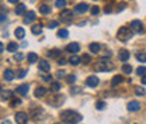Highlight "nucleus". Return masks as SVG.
<instances>
[{
  "label": "nucleus",
  "mask_w": 146,
  "mask_h": 124,
  "mask_svg": "<svg viewBox=\"0 0 146 124\" xmlns=\"http://www.w3.org/2000/svg\"><path fill=\"white\" fill-rule=\"evenodd\" d=\"M60 119L65 124H77L82 121V114L74 110H63L60 111Z\"/></svg>",
  "instance_id": "nucleus-1"
},
{
  "label": "nucleus",
  "mask_w": 146,
  "mask_h": 124,
  "mask_svg": "<svg viewBox=\"0 0 146 124\" xmlns=\"http://www.w3.org/2000/svg\"><path fill=\"white\" fill-rule=\"evenodd\" d=\"M112 69H114V65L107 61V58H100L96 62V71L97 72H107L112 71Z\"/></svg>",
  "instance_id": "nucleus-2"
},
{
  "label": "nucleus",
  "mask_w": 146,
  "mask_h": 124,
  "mask_svg": "<svg viewBox=\"0 0 146 124\" xmlns=\"http://www.w3.org/2000/svg\"><path fill=\"white\" fill-rule=\"evenodd\" d=\"M133 36V31L131 30V28H128V27H121L119 30H118V33H117V38L119 40V41H122V42H127L129 41L131 38Z\"/></svg>",
  "instance_id": "nucleus-3"
},
{
  "label": "nucleus",
  "mask_w": 146,
  "mask_h": 124,
  "mask_svg": "<svg viewBox=\"0 0 146 124\" xmlns=\"http://www.w3.org/2000/svg\"><path fill=\"white\" fill-rule=\"evenodd\" d=\"M59 20L62 23H70L73 21V11L72 10H68V9H63L59 14Z\"/></svg>",
  "instance_id": "nucleus-4"
},
{
  "label": "nucleus",
  "mask_w": 146,
  "mask_h": 124,
  "mask_svg": "<svg viewBox=\"0 0 146 124\" xmlns=\"http://www.w3.org/2000/svg\"><path fill=\"white\" fill-rule=\"evenodd\" d=\"M14 119H16V123L17 124H25L28 121V116L24 111H17L16 116H14Z\"/></svg>",
  "instance_id": "nucleus-5"
},
{
  "label": "nucleus",
  "mask_w": 146,
  "mask_h": 124,
  "mask_svg": "<svg viewBox=\"0 0 146 124\" xmlns=\"http://www.w3.org/2000/svg\"><path fill=\"white\" fill-rule=\"evenodd\" d=\"M65 50H66L68 52H70V54H77L79 51H80V45H79L77 42H70V44L66 45Z\"/></svg>",
  "instance_id": "nucleus-6"
},
{
  "label": "nucleus",
  "mask_w": 146,
  "mask_h": 124,
  "mask_svg": "<svg viewBox=\"0 0 146 124\" xmlns=\"http://www.w3.org/2000/svg\"><path fill=\"white\" fill-rule=\"evenodd\" d=\"M131 30L135 33H142V21L141 20H133L131 23Z\"/></svg>",
  "instance_id": "nucleus-7"
},
{
  "label": "nucleus",
  "mask_w": 146,
  "mask_h": 124,
  "mask_svg": "<svg viewBox=\"0 0 146 124\" xmlns=\"http://www.w3.org/2000/svg\"><path fill=\"white\" fill-rule=\"evenodd\" d=\"M89 9H90V6L87 4V3H79L76 7H74V11L76 13H86V11H89Z\"/></svg>",
  "instance_id": "nucleus-8"
},
{
  "label": "nucleus",
  "mask_w": 146,
  "mask_h": 124,
  "mask_svg": "<svg viewBox=\"0 0 146 124\" xmlns=\"http://www.w3.org/2000/svg\"><path fill=\"white\" fill-rule=\"evenodd\" d=\"M127 109L129 111H139V110H141V103H139L138 100H132V102L128 103Z\"/></svg>",
  "instance_id": "nucleus-9"
},
{
  "label": "nucleus",
  "mask_w": 146,
  "mask_h": 124,
  "mask_svg": "<svg viewBox=\"0 0 146 124\" xmlns=\"http://www.w3.org/2000/svg\"><path fill=\"white\" fill-rule=\"evenodd\" d=\"M98 82H100L98 78L94 76V75H93V76H89V78L86 79V85H87L89 88H96V86L98 85Z\"/></svg>",
  "instance_id": "nucleus-10"
},
{
  "label": "nucleus",
  "mask_w": 146,
  "mask_h": 124,
  "mask_svg": "<svg viewBox=\"0 0 146 124\" xmlns=\"http://www.w3.org/2000/svg\"><path fill=\"white\" fill-rule=\"evenodd\" d=\"M39 71L42 72H49L51 71V65H49V62H46L45 59H42V61H39Z\"/></svg>",
  "instance_id": "nucleus-11"
},
{
  "label": "nucleus",
  "mask_w": 146,
  "mask_h": 124,
  "mask_svg": "<svg viewBox=\"0 0 146 124\" xmlns=\"http://www.w3.org/2000/svg\"><path fill=\"white\" fill-rule=\"evenodd\" d=\"M28 89H30V85H21V86H18L17 89H16V93H18V95H21V96H25L27 93H28Z\"/></svg>",
  "instance_id": "nucleus-12"
},
{
  "label": "nucleus",
  "mask_w": 146,
  "mask_h": 124,
  "mask_svg": "<svg viewBox=\"0 0 146 124\" xmlns=\"http://www.w3.org/2000/svg\"><path fill=\"white\" fill-rule=\"evenodd\" d=\"M46 93H48V89L42 88V86H41V88H36L35 90H34V96H35V97H44Z\"/></svg>",
  "instance_id": "nucleus-13"
},
{
  "label": "nucleus",
  "mask_w": 146,
  "mask_h": 124,
  "mask_svg": "<svg viewBox=\"0 0 146 124\" xmlns=\"http://www.w3.org/2000/svg\"><path fill=\"white\" fill-rule=\"evenodd\" d=\"M35 13L34 11H28L27 14H25V17H24V23L25 24H31L33 21H35Z\"/></svg>",
  "instance_id": "nucleus-14"
},
{
  "label": "nucleus",
  "mask_w": 146,
  "mask_h": 124,
  "mask_svg": "<svg viewBox=\"0 0 146 124\" xmlns=\"http://www.w3.org/2000/svg\"><path fill=\"white\" fill-rule=\"evenodd\" d=\"M118 58H119L121 62H127L128 59H129V51H127V50H121L119 54H118Z\"/></svg>",
  "instance_id": "nucleus-15"
},
{
  "label": "nucleus",
  "mask_w": 146,
  "mask_h": 124,
  "mask_svg": "<svg viewBox=\"0 0 146 124\" xmlns=\"http://www.w3.org/2000/svg\"><path fill=\"white\" fill-rule=\"evenodd\" d=\"M89 50H90L93 54H98L100 50H101V47H100V44H97V42H91L90 45H89Z\"/></svg>",
  "instance_id": "nucleus-16"
},
{
  "label": "nucleus",
  "mask_w": 146,
  "mask_h": 124,
  "mask_svg": "<svg viewBox=\"0 0 146 124\" xmlns=\"http://www.w3.org/2000/svg\"><path fill=\"white\" fill-rule=\"evenodd\" d=\"M39 13H41V14H49V13H51V6H48V4H41V6H39Z\"/></svg>",
  "instance_id": "nucleus-17"
},
{
  "label": "nucleus",
  "mask_w": 146,
  "mask_h": 124,
  "mask_svg": "<svg viewBox=\"0 0 146 124\" xmlns=\"http://www.w3.org/2000/svg\"><path fill=\"white\" fill-rule=\"evenodd\" d=\"M3 76H4L6 80H13L14 79V72L11 71V69H6L4 73H3Z\"/></svg>",
  "instance_id": "nucleus-18"
},
{
  "label": "nucleus",
  "mask_w": 146,
  "mask_h": 124,
  "mask_svg": "<svg viewBox=\"0 0 146 124\" xmlns=\"http://www.w3.org/2000/svg\"><path fill=\"white\" fill-rule=\"evenodd\" d=\"M69 62L72 64L73 66H76V65H79V64L82 62V58H80V56H77L76 54H73V55H72V58L69 59Z\"/></svg>",
  "instance_id": "nucleus-19"
},
{
  "label": "nucleus",
  "mask_w": 146,
  "mask_h": 124,
  "mask_svg": "<svg viewBox=\"0 0 146 124\" xmlns=\"http://www.w3.org/2000/svg\"><path fill=\"white\" fill-rule=\"evenodd\" d=\"M14 36L17 37L18 40L24 38V36H25V31H24V28H23V27H17V28H16V31H14Z\"/></svg>",
  "instance_id": "nucleus-20"
},
{
  "label": "nucleus",
  "mask_w": 146,
  "mask_h": 124,
  "mask_svg": "<svg viewBox=\"0 0 146 124\" xmlns=\"http://www.w3.org/2000/svg\"><path fill=\"white\" fill-rule=\"evenodd\" d=\"M121 82H122V76H121V75H115V76L111 79V85H112V86H118Z\"/></svg>",
  "instance_id": "nucleus-21"
},
{
  "label": "nucleus",
  "mask_w": 146,
  "mask_h": 124,
  "mask_svg": "<svg viewBox=\"0 0 146 124\" xmlns=\"http://www.w3.org/2000/svg\"><path fill=\"white\" fill-rule=\"evenodd\" d=\"M27 59H28L30 64H35V62H38V55L35 52H30L28 56H27Z\"/></svg>",
  "instance_id": "nucleus-22"
},
{
  "label": "nucleus",
  "mask_w": 146,
  "mask_h": 124,
  "mask_svg": "<svg viewBox=\"0 0 146 124\" xmlns=\"http://www.w3.org/2000/svg\"><path fill=\"white\" fill-rule=\"evenodd\" d=\"M31 33H33V34H35V36L41 34V33H42V25H41V24H35V25H33Z\"/></svg>",
  "instance_id": "nucleus-23"
},
{
  "label": "nucleus",
  "mask_w": 146,
  "mask_h": 124,
  "mask_svg": "<svg viewBox=\"0 0 146 124\" xmlns=\"http://www.w3.org/2000/svg\"><path fill=\"white\" fill-rule=\"evenodd\" d=\"M24 11H25V4H17L16 6V14L17 16H21Z\"/></svg>",
  "instance_id": "nucleus-24"
},
{
  "label": "nucleus",
  "mask_w": 146,
  "mask_h": 124,
  "mask_svg": "<svg viewBox=\"0 0 146 124\" xmlns=\"http://www.w3.org/2000/svg\"><path fill=\"white\" fill-rule=\"evenodd\" d=\"M60 54H62L60 50H56V48H55V50H52V51H49L48 55H49L51 58H59V56H60Z\"/></svg>",
  "instance_id": "nucleus-25"
},
{
  "label": "nucleus",
  "mask_w": 146,
  "mask_h": 124,
  "mask_svg": "<svg viewBox=\"0 0 146 124\" xmlns=\"http://www.w3.org/2000/svg\"><path fill=\"white\" fill-rule=\"evenodd\" d=\"M0 95H1V99L3 100H9L11 97V92L10 90H3V92H0Z\"/></svg>",
  "instance_id": "nucleus-26"
},
{
  "label": "nucleus",
  "mask_w": 146,
  "mask_h": 124,
  "mask_svg": "<svg viewBox=\"0 0 146 124\" xmlns=\"http://www.w3.org/2000/svg\"><path fill=\"white\" fill-rule=\"evenodd\" d=\"M68 36H69V31H68L66 28H60V30L58 31V37H59V38H66Z\"/></svg>",
  "instance_id": "nucleus-27"
},
{
  "label": "nucleus",
  "mask_w": 146,
  "mask_h": 124,
  "mask_svg": "<svg viewBox=\"0 0 146 124\" xmlns=\"http://www.w3.org/2000/svg\"><path fill=\"white\" fill-rule=\"evenodd\" d=\"M7 51H10V52L17 51V44H16V42H9V45H7Z\"/></svg>",
  "instance_id": "nucleus-28"
},
{
  "label": "nucleus",
  "mask_w": 146,
  "mask_h": 124,
  "mask_svg": "<svg viewBox=\"0 0 146 124\" xmlns=\"http://www.w3.org/2000/svg\"><path fill=\"white\" fill-rule=\"evenodd\" d=\"M55 6H56L58 9H65L66 0H56V1H55Z\"/></svg>",
  "instance_id": "nucleus-29"
},
{
  "label": "nucleus",
  "mask_w": 146,
  "mask_h": 124,
  "mask_svg": "<svg viewBox=\"0 0 146 124\" xmlns=\"http://www.w3.org/2000/svg\"><path fill=\"white\" fill-rule=\"evenodd\" d=\"M136 59H138L139 62H146V52L136 54Z\"/></svg>",
  "instance_id": "nucleus-30"
},
{
  "label": "nucleus",
  "mask_w": 146,
  "mask_h": 124,
  "mask_svg": "<svg viewBox=\"0 0 146 124\" xmlns=\"http://www.w3.org/2000/svg\"><path fill=\"white\" fill-rule=\"evenodd\" d=\"M106 107H107V105H106V102H103V100H100V102L96 103V109H97V110H104Z\"/></svg>",
  "instance_id": "nucleus-31"
},
{
  "label": "nucleus",
  "mask_w": 146,
  "mask_h": 124,
  "mask_svg": "<svg viewBox=\"0 0 146 124\" xmlns=\"http://www.w3.org/2000/svg\"><path fill=\"white\" fill-rule=\"evenodd\" d=\"M62 88V85L60 83H58V82H54V83H51V90H54V92H58V90H60Z\"/></svg>",
  "instance_id": "nucleus-32"
},
{
  "label": "nucleus",
  "mask_w": 146,
  "mask_h": 124,
  "mask_svg": "<svg viewBox=\"0 0 146 124\" xmlns=\"http://www.w3.org/2000/svg\"><path fill=\"white\" fill-rule=\"evenodd\" d=\"M136 73H138L139 76H141V75H142V76L146 75V66H139V68L136 69Z\"/></svg>",
  "instance_id": "nucleus-33"
},
{
  "label": "nucleus",
  "mask_w": 146,
  "mask_h": 124,
  "mask_svg": "<svg viewBox=\"0 0 146 124\" xmlns=\"http://www.w3.org/2000/svg\"><path fill=\"white\" fill-rule=\"evenodd\" d=\"M122 72L129 75V73L132 72V66H131V65H124V66H122Z\"/></svg>",
  "instance_id": "nucleus-34"
},
{
  "label": "nucleus",
  "mask_w": 146,
  "mask_h": 124,
  "mask_svg": "<svg viewBox=\"0 0 146 124\" xmlns=\"http://www.w3.org/2000/svg\"><path fill=\"white\" fill-rule=\"evenodd\" d=\"M56 78H58V79H65V78H66V73L63 71H58L56 72Z\"/></svg>",
  "instance_id": "nucleus-35"
},
{
  "label": "nucleus",
  "mask_w": 146,
  "mask_h": 124,
  "mask_svg": "<svg viewBox=\"0 0 146 124\" xmlns=\"http://www.w3.org/2000/svg\"><path fill=\"white\" fill-rule=\"evenodd\" d=\"M135 93H136L138 96H141V95H145L146 90L143 88H136V89H135Z\"/></svg>",
  "instance_id": "nucleus-36"
},
{
  "label": "nucleus",
  "mask_w": 146,
  "mask_h": 124,
  "mask_svg": "<svg viewBox=\"0 0 146 124\" xmlns=\"http://www.w3.org/2000/svg\"><path fill=\"white\" fill-rule=\"evenodd\" d=\"M82 61H83L84 64H89V62H90V61H91L90 55H87V54H86V55H83V56H82Z\"/></svg>",
  "instance_id": "nucleus-37"
},
{
  "label": "nucleus",
  "mask_w": 146,
  "mask_h": 124,
  "mask_svg": "<svg viewBox=\"0 0 146 124\" xmlns=\"http://www.w3.org/2000/svg\"><path fill=\"white\" fill-rule=\"evenodd\" d=\"M24 76H25V71H24V69H18V71H17V78L23 79Z\"/></svg>",
  "instance_id": "nucleus-38"
},
{
  "label": "nucleus",
  "mask_w": 146,
  "mask_h": 124,
  "mask_svg": "<svg viewBox=\"0 0 146 124\" xmlns=\"http://www.w3.org/2000/svg\"><path fill=\"white\" fill-rule=\"evenodd\" d=\"M98 13H100V9H98L97 6L91 7V14H93V16H96V14H98Z\"/></svg>",
  "instance_id": "nucleus-39"
},
{
  "label": "nucleus",
  "mask_w": 146,
  "mask_h": 124,
  "mask_svg": "<svg viewBox=\"0 0 146 124\" xmlns=\"http://www.w3.org/2000/svg\"><path fill=\"white\" fill-rule=\"evenodd\" d=\"M68 82H69V83H74V82H76V76H74V75L68 76Z\"/></svg>",
  "instance_id": "nucleus-40"
},
{
  "label": "nucleus",
  "mask_w": 146,
  "mask_h": 124,
  "mask_svg": "<svg viewBox=\"0 0 146 124\" xmlns=\"http://www.w3.org/2000/svg\"><path fill=\"white\" fill-rule=\"evenodd\" d=\"M17 105H21V100H20V99H16V100H13V102H11V106L13 107L17 106Z\"/></svg>",
  "instance_id": "nucleus-41"
},
{
  "label": "nucleus",
  "mask_w": 146,
  "mask_h": 124,
  "mask_svg": "<svg viewBox=\"0 0 146 124\" xmlns=\"http://www.w3.org/2000/svg\"><path fill=\"white\" fill-rule=\"evenodd\" d=\"M14 58H16V61H21V59H23V58H24V56H23V54H16V55H14Z\"/></svg>",
  "instance_id": "nucleus-42"
},
{
  "label": "nucleus",
  "mask_w": 146,
  "mask_h": 124,
  "mask_svg": "<svg viewBox=\"0 0 146 124\" xmlns=\"http://www.w3.org/2000/svg\"><path fill=\"white\" fill-rule=\"evenodd\" d=\"M42 79H44V80H48V82H51V80H52V76H48V75H42Z\"/></svg>",
  "instance_id": "nucleus-43"
},
{
  "label": "nucleus",
  "mask_w": 146,
  "mask_h": 124,
  "mask_svg": "<svg viewBox=\"0 0 146 124\" xmlns=\"http://www.w3.org/2000/svg\"><path fill=\"white\" fill-rule=\"evenodd\" d=\"M125 6H127L125 3H119V7H118V11H121V10H124V9H125Z\"/></svg>",
  "instance_id": "nucleus-44"
},
{
  "label": "nucleus",
  "mask_w": 146,
  "mask_h": 124,
  "mask_svg": "<svg viewBox=\"0 0 146 124\" xmlns=\"http://www.w3.org/2000/svg\"><path fill=\"white\" fill-rule=\"evenodd\" d=\"M58 64H59V65H65V64H66V59H65V58H60V59L58 61Z\"/></svg>",
  "instance_id": "nucleus-45"
},
{
  "label": "nucleus",
  "mask_w": 146,
  "mask_h": 124,
  "mask_svg": "<svg viewBox=\"0 0 146 124\" xmlns=\"http://www.w3.org/2000/svg\"><path fill=\"white\" fill-rule=\"evenodd\" d=\"M56 25H58V21H51V23H49V27H51V28H55Z\"/></svg>",
  "instance_id": "nucleus-46"
},
{
  "label": "nucleus",
  "mask_w": 146,
  "mask_h": 124,
  "mask_svg": "<svg viewBox=\"0 0 146 124\" xmlns=\"http://www.w3.org/2000/svg\"><path fill=\"white\" fill-rule=\"evenodd\" d=\"M70 92H72V93H79V92H80V89L79 88H74V89H70Z\"/></svg>",
  "instance_id": "nucleus-47"
},
{
  "label": "nucleus",
  "mask_w": 146,
  "mask_h": 124,
  "mask_svg": "<svg viewBox=\"0 0 146 124\" xmlns=\"http://www.w3.org/2000/svg\"><path fill=\"white\" fill-rule=\"evenodd\" d=\"M3 21H6V16L0 13V23H3Z\"/></svg>",
  "instance_id": "nucleus-48"
},
{
  "label": "nucleus",
  "mask_w": 146,
  "mask_h": 124,
  "mask_svg": "<svg viewBox=\"0 0 146 124\" xmlns=\"http://www.w3.org/2000/svg\"><path fill=\"white\" fill-rule=\"evenodd\" d=\"M104 11H106V13H111V7H107V6H106V9H104Z\"/></svg>",
  "instance_id": "nucleus-49"
},
{
  "label": "nucleus",
  "mask_w": 146,
  "mask_h": 124,
  "mask_svg": "<svg viewBox=\"0 0 146 124\" xmlns=\"http://www.w3.org/2000/svg\"><path fill=\"white\" fill-rule=\"evenodd\" d=\"M142 85H146V75L142 76Z\"/></svg>",
  "instance_id": "nucleus-50"
},
{
  "label": "nucleus",
  "mask_w": 146,
  "mask_h": 124,
  "mask_svg": "<svg viewBox=\"0 0 146 124\" xmlns=\"http://www.w3.org/2000/svg\"><path fill=\"white\" fill-rule=\"evenodd\" d=\"M3 50H4V45H3V42H0V54L3 52Z\"/></svg>",
  "instance_id": "nucleus-51"
},
{
  "label": "nucleus",
  "mask_w": 146,
  "mask_h": 124,
  "mask_svg": "<svg viewBox=\"0 0 146 124\" xmlns=\"http://www.w3.org/2000/svg\"><path fill=\"white\" fill-rule=\"evenodd\" d=\"M1 124H11V123H10L9 120H6V121H3V123H1Z\"/></svg>",
  "instance_id": "nucleus-52"
},
{
  "label": "nucleus",
  "mask_w": 146,
  "mask_h": 124,
  "mask_svg": "<svg viewBox=\"0 0 146 124\" xmlns=\"http://www.w3.org/2000/svg\"><path fill=\"white\" fill-rule=\"evenodd\" d=\"M10 3H18V0H9Z\"/></svg>",
  "instance_id": "nucleus-53"
},
{
  "label": "nucleus",
  "mask_w": 146,
  "mask_h": 124,
  "mask_svg": "<svg viewBox=\"0 0 146 124\" xmlns=\"http://www.w3.org/2000/svg\"><path fill=\"white\" fill-rule=\"evenodd\" d=\"M55 124H62V123H55Z\"/></svg>",
  "instance_id": "nucleus-54"
},
{
  "label": "nucleus",
  "mask_w": 146,
  "mask_h": 124,
  "mask_svg": "<svg viewBox=\"0 0 146 124\" xmlns=\"http://www.w3.org/2000/svg\"><path fill=\"white\" fill-rule=\"evenodd\" d=\"M0 92H1V89H0Z\"/></svg>",
  "instance_id": "nucleus-55"
}]
</instances>
